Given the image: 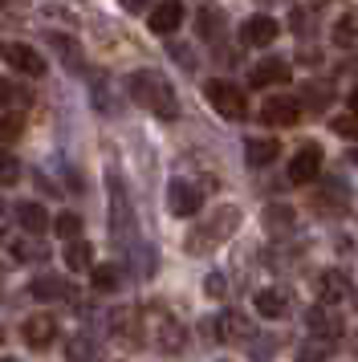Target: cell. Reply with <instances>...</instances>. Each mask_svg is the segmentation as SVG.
I'll return each instance as SVG.
<instances>
[{
	"mask_svg": "<svg viewBox=\"0 0 358 362\" xmlns=\"http://www.w3.org/2000/svg\"><path fill=\"white\" fill-rule=\"evenodd\" d=\"M130 98L146 106V110H155L159 118H175L179 115V98L171 82L163 78L159 69H134L130 74Z\"/></svg>",
	"mask_w": 358,
	"mask_h": 362,
	"instance_id": "1",
	"label": "cell"
},
{
	"mask_svg": "<svg viewBox=\"0 0 358 362\" xmlns=\"http://www.w3.org/2000/svg\"><path fill=\"white\" fill-rule=\"evenodd\" d=\"M236 224H241V208H220L204 228H195L192 236H187V252H208V248L224 245L228 236L236 232Z\"/></svg>",
	"mask_w": 358,
	"mask_h": 362,
	"instance_id": "2",
	"label": "cell"
},
{
	"mask_svg": "<svg viewBox=\"0 0 358 362\" xmlns=\"http://www.w3.org/2000/svg\"><path fill=\"white\" fill-rule=\"evenodd\" d=\"M204 94H208V102H212V110H216V115L232 118V122L248 118V98H244L241 86L224 82V78H212V82L204 86Z\"/></svg>",
	"mask_w": 358,
	"mask_h": 362,
	"instance_id": "3",
	"label": "cell"
},
{
	"mask_svg": "<svg viewBox=\"0 0 358 362\" xmlns=\"http://www.w3.org/2000/svg\"><path fill=\"white\" fill-rule=\"evenodd\" d=\"M200 204H204V196H200V187H195V183L171 180V187H167V208H171V216L187 220V216L200 212Z\"/></svg>",
	"mask_w": 358,
	"mask_h": 362,
	"instance_id": "4",
	"label": "cell"
},
{
	"mask_svg": "<svg viewBox=\"0 0 358 362\" xmlns=\"http://www.w3.org/2000/svg\"><path fill=\"white\" fill-rule=\"evenodd\" d=\"M322 163H325L322 147H318V143H306V147L289 159V180L293 183H313L318 175H322Z\"/></svg>",
	"mask_w": 358,
	"mask_h": 362,
	"instance_id": "5",
	"label": "cell"
},
{
	"mask_svg": "<svg viewBox=\"0 0 358 362\" xmlns=\"http://www.w3.org/2000/svg\"><path fill=\"white\" fill-rule=\"evenodd\" d=\"M350 293H354V285H350V277H346L342 269L318 273V301H322V305H338V301H346Z\"/></svg>",
	"mask_w": 358,
	"mask_h": 362,
	"instance_id": "6",
	"label": "cell"
},
{
	"mask_svg": "<svg viewBox=\"0 0 358 362\" xmlns=\"http://www.w3.org/2000/svg\"><path fill=\"white\" fill-rule=\"evenodd\" d=\"M306 326L313 329V338H325V342H334V338H342L346 322H342L338 313H334V305H313V310L306 313Z\"/></svg>",
	"mask_w": 358,
	"mask_h": 362,
	"instance_id": "7",
	"label": "cell"
},
{
	"mask_svg": "<svg viewBox=\"0 0 358 362\" xmlns=\"http://www.w3.org/2000/svg\"><path fill=\"white\" fill-rule=\"evenodd\" d=\"M277 33H281V25H277L273 17H265V13H257V17H248L241 25V41H244V45H257V49L273 45Z\"/></svg>",
	"mask_w": 358,
	"mask_h": 362,
	"instance_id": "8",
	"label": "cell"
},
{
	"mask_svg": "<svg viewBox=\"0 0 358 362\" xmlns=\"http://www.w3.org/2000/svg\"><path fill=\"white\" fill-rule=\"evenodd\" d=\"M297 118H301L297 98H265V106H260V122H269V127H293Z\"/></svg>",
	"mask_w": 358,
	"mask_h": 362,
	"instance_id": "9",
	"label": "cell"
},
{
	"mask_svg": "<svg viewBox=\"0 0 358 362\" xmlns=\"http://www.w3.org/2000/svg\"><path fill=\"white\" fill-rule=\"evenodd\" d=\"M146 25H151V33L171 37L179 25H183V4H179V0H159V4H155V13L146 17Z\"/></svg>",
	"mask_w": 358,
	"mask_h": 362,
	"instance_id": "10",
	"label": "cell"
},
{
	"mask_svg": "<svg viewBox=\"0 0 358 362\" xmlns=\"http://www.w3.org/2000/svg\"><path fill=\"white\" fill-rule=\"evenodd\" d=\"M293 78L289 62H281V57H269V62H260V66H253V74H248V82L257 86V90H265V86H285Z\"/></svg>",
	"mask_w": 358,
	"mask_h": 362,
	"instance_id": "11",
	"label": "cell"
},
{
	"mask_svg": "<svg viewBox=\"0 0 358 362\" xmlns=\"http://www.w3.org/2000/svg\"><path fill=\"white\" fill-rule=\"evenodd\" d=\"M4 57H8V66H13V69L29 74V78H41V74L49 69L45 57L33 49V45H8V49H4Z\"/></svg>",
	"mask_w": 358,
	"mask_h": 362,
	"instance_id": "12",
	"label": "cell"
},
{
	"mask_svg": "<svg viewBox=\"0 0 358 362\" xmlns=\"http://www.w3.org/2000/svg\"><path fill=\"white\" fill-rule=\"evenodd\" d=\"M25 342L29 346H37V350H45L53 338H57V322L49 317V313H33V317H25Z\"/></svg>",
	"mask_w": 358,
	"mask_h": 362,
	"instance_id": "13",
	"label": "cell"
},
{
	"mask_svg": "<svg viewBox=\"0 0 358 362\" xmlns=\"http://www.w3.org/2000/svg\"><path fill=\"white\" fill-rule=\"evenodd\" d=\"M216 338H224V342H244L248 334H253V326H248V317H244L241 310H224L220 317H216Z\"/></svg>",
	"mask_w": 358,
	"mask_h": 362,
	"instance_id": "14",
	"label": "cell"
},
{
	"mask_svg": "<svg viewBox=\"0 0 358 362\" xmlns=\"http://www.w3.org/2000/svg\"><path fill=\"white\" fill-rule=\"evenodd\" d=\"M253 305H257L260 317L277 322V317H285V313H289V293H285V289H260V293L253 297Z\"/></svg>",
	"mask_w": 358,
	"mask_h": 362,
	"instance_id": "15",
	"label": "cell"
},
{
	"mask_svg": "<svg viewBox=\"0 0 358 362\" xmlns=\"http://www.w3.org/2000/svg\"><path fill=\"white\" fill-rule=\"evenodd\" d=\"M29 293L37 297V301H65V297H74V285L62 277H37L29 285Z\"/></svg>",
	"mask_w": 358,
	"mask_h": 362,
	"instance_id": "16",
	"label": "cell"
},
{
	"mask_svg": "<svg viewBox=\"0 0 358 362\" xmlns=\"http://www.w3.org/2000/svg\"><path fill=\"white\" fill-rule=\"evenodd\" d=\"M277 155H281V143H277V139H248V143H244L248 167H269Z\"/></svg>",
	"mask_w": 358,
	"mask_h": 362,
	"instance_id": "17",
	"label": "cell"
},
{
	"mask_svg": "<svg viewBox=\"0 0 358 362\" xmlns=\"http://www.w3.org/2000/svg\"><path fill=\"white\" fill-rule=\"evenodd\" d=\"M155 342H159V350L175 354V350H183V342H187V329L179 326L175 317H163L159 329H155Z\"/></svg>",
	"mask_w": 358,
	"mask_h": 362,
	"instance_id": "18",
	"label": "cell"
},
{
	"mask_svg": "<svg viewBox=\"0 0 358 362\" xmlns=\"http://www.w3.org/2000/svg\"><path fill=\"white\" fill-rule=\"evenodd\" d=\"M16 220H21V228L29 232V236H41V232L53 224V220H49V212L41 208V204H21V208H16Z\"/></svg>",
	"mask_w": 358,
	"mask_h": 362,
	"instance_id": "19",
	"label": "cell"
},
{
	"mask_svg": "<svg viewBox=\"0 0 358 362\" xmlns=\"http://www.w3.org/2000/svg\"><path fill=\"white\" fill-rule=\"evenodd\" d=\"M334 45H342V49H354L358 45V8H346L334 21Z\"/></svg>",
	"mask_w": 358,
	"mask_h": 362,
	"instance_id": "20",
	"label": "cell"
},
{
	"mask_svg": "<svg viewBox=\"0 0 358 362\" xmlns=\"http://www.w3.org/2000/svg\"><path fill=\"white\" fill-rule=\"evenodd\" d=\"M65 264L81 273V269H90L94 264V248L86 245V240H65Z\"/></svg>",
	"mask_w": 358,
	"mask_h": 362,
	"instance_id": "21",
	"label": "cell"
},
{
	"mask_svg": "<svg viewBox=\"0 0 358 362\" xmlns=\"http://www.w3.org/2000/svg\"><path fill=\"white\" fill-rule=\"evenodd\" d=\"M90 285L98 293H114L118 289V269L114 264H90Z\"/></svg>",
	"mask_w": 358,
	"mask_h": 362,
	"instance_id": "22",
	"label": "cell"
},
{
	"mask_svg": "<svg viewBox=\"0 0 358 362\" xmlns=\"http://www.w3.org/2000/svg\"><path fill=\"white\" fill-rule=\"evenodd\" d=\"M330 94H334L330 82H306L301 86V102H306L309 110H322L325 102H330Z\"/></svg>",
	"mask_w": 358,
	"mask_h": 362,
	"instance_id": "23",
	"label": "cell"
},
{
	"mask_svg": "<svg viewBox=\"0 0 358 362\" xmlns=\"http://www.w3.org/2000/svg\"><path fill=\"white\" fill-rule=\"evenodd\" d=\"M220 25H224V17H220L216 8H204L200 21H195V33L204 37V41H216V37H220Z\"/></svg>",
	"mask_w": 358,
	"mask_h": 362,
	"instance_id": "24",
	"label": "cell"
},
{
	"mask_svg": "<svg viewBox=\"0 0 358 362\" xmlns=\"http://www.w3.org/2000/svg\"><path fill=\"white\" fill-rule=\"evenodd\" d=\"M53 228H57V236H62V240H78L81 216H78V212H62L57 220H53Z\"/></svg>",
	"mask_w": 358,
	"mask_h": 362,
	"instance_id": "25",
	"label": "cell"
},
{
	"mask_svg": "<svg viewBox=\"0 0 358 362\" xmlns=\"http://www.w3.org/2000/svg\"><path fill=\"white\" fill-rule=\"evenodd\" d=\"M49 41H53V49L62 53V57L69 62V66L81 69V49H78V41H69V37H62V33H57V37H49Z\"/></svg>",
	"mask_w": 358,
	"mask_h": 362,
	"instance_id": "26",
	"label": "cell"
},
{
	"mask_svg": "<svg viewBox=\"0 0 358 362\" xmlns=\"http://www.w3.org/2000/svg\"><path fill=\"white\" fill-rule=\"evenodd\" d=\"M13 257L16 261H45V245H37V240H13Z\"/></svg>",
	"mask_w": 358,
	"mask_h": 362,
	"instance_id": "27",
	"label": "cell"
},
{
	"mask_svg": "<svg viewBox=\"0 0 358 362\" xmlns=\"http://www.w3.org/2000/svg\"><path fill=\"white\" fill-rule=\"evenodd\" d=\"M325 358H330V342H325V338L306 342L301 350H297V362H325Z\"/></svg>",
	"mask_w": 358,
	"mask_h": 362,
	"instance_id": "28",
	"label": "cell"
},
{
	"mask_svg": "<svg viewBox=\"0 0 358 362\" xmlns=\"http://www.w3.org/2000/svg\"><path fill=\"white\" fill-rule=\"evenodd\" d=\"M330 131L342 134V139H350V143H358V115H338L330 122Z\"/></svg>",
	"mask_w": 358,
	"mask_h": 362,
	"instance_id": "29",
	"label": "cell"
},
{
	"mask_svg": "<svg viewBox=\"0 0 358 362\" xmlns=\"http://www.w3.org/2000/svg\"><path fill=\"white\" fill-rule=\"evenodd\" d=\"M16 180H21V163H16L13 155H0V183H4V187H13Z\"/></svg>",
	"mask_w": 358,
	"mask_h": 362,
	"instance_id": "30",
	"label": "cell"
},
{
	"mask_svg": "<svg viewBox=\"0 0 358 362\" xmlns=\"http://www.w3.org/2000/svg\"><path fill=\"white\" fill-rule=\"evenodd\" d=\"M25 131V115H8L4 122H0V139L8 143V139H16V134Z\"/></svg>",
	"mask_w": 358,
	"mask_h": 362,
	"instance_id": "31",
	"label": "cell"
},
{
	"mask_svg": "<svg viewBox=\"0 0 358 362\" xmlns=\"http://www.w3.org/2000/svg\"><path fill=\"white\" fill-rule=\"evenodd\" d=\"M13 102H21V90H16L13 82L0 78V106H13Z\"/></svg>",
	"mask_w": 358,
	"mask_h": 362,
	"instance_id": "32",
	"label": "cell"
},
{
	"mask_svg": "<svg viewBox=\"0 0 358 362\" xmlns=\"http://www.w3.org/2000/svg\"><path fill=\"white\" fill-rule=\"evenodd\" d=\"M265 220H269L273 228H285V224H289L293 216H289V208H269V216H265Z\"/></svg>",
	"mask_w": 358,
	"mask_h": 362,
	"instance_id": "33",
	"label": "cell"
},
{
	"mask_svg": "<svg viewBox=\"0 0 358 362\" xmlns=\"http://www.w3.org/2000/svg\"><path fill=\"white\" fill-rule=\"evenodd\" d=\"M208 293L212 297H224V277H216V273H212V277H208Z\"/></svg>",
	"mask_w": 358,
	"mask_h": 362,
	"instance_id": "34",
	"label": "cell"
},
{
	"mask_svg": "<svg viewBox=\"0 0 358 362\" xmlns=\"http://www.w3.org/2000/svg\"><path fill=\"white\" fill-rule=\"evenodd\" d=\"M346 106H350V115H358V90H350V98H346Z\"/></svg>",
	"mask_w": 358,
	"mask_h": 362,
	"instance_id": "35",
	"label": "cell"
},
{
	"mask_svg": "<svg viewBox=\"0 0 358 362\" xmlns=\"http://www.w3.org/2000/svg\"><path fill=\"white\" fill-rule=\"evenodd\" d=\"M350 163H358V151H354V155H350Z\"/></svg>",
	"mask_w": 358,
	"mask_h": 362,
	"instance_id": "36",
	"label": "cell"
},
{
	"mask_svg": "<svg viewBox=\"0 0 358 362\" xmlns=\"http://www.w3.org/2000/svg\"><path fill=\"white\" fill-rule=\"evenodd\" d=\"M0 362H16V358H0Z\"/></svg>",
	"mask_w": 358,
	"mask_h": 362,
	"instance_id": "37",
	"label": "cell"
},
{
	"mask_svg": "<svg viewBox=\"0 0 358 362\" xmlns=\"http://www.w3.org/2000/svg\"><path fill=\"white\" fill-rule=\"evenodd\" d=\"M0 342H4V329H0Z\"/></svg>",
	"mask_w": 358,
	"mask_h": 362,
	"instance_id": "38",
	"label": "cell"
},
{
	"mask_svg": "<svg viewBox=\"0 0 358 362\" xmlns=\"http://www.w3.org/2000/svg\"><path fill=\"white\" fill-rule=\"evenodd\" d=\"M0 57H4V45H0Z\"/></svg>",
	"mask_w": 358,
	"mask_h": 362,
	"instance_id": "39",
	"label": "cell"
}]
</instances>
